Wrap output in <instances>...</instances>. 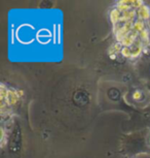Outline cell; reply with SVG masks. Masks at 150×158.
Listing matches in <instances>:
<instances>
[{"mask_svg":"<svg viewBox=\"0 0 150 158\" xmlns=\"http://www.w3.org/2000/svg\"><path fill=\"white\" fill-rule=\"evenodd\" d=\"M73 100L74 102L79 106H85V104L89 103L90 96L87 94V92H85L84 90H78L75 92L74 96H73Z\"/></svg>","mask_w":150,"mask_h":158,"instance_id":"cell-1","label":"cell"},{"mask_svg":"<svg viewBox=\"0 0 150 158\" xmlns=\"http://www.w3.org/2000/svg\"><path fill=\"white\" fill-rule=\"evenodd\" d=\"M21 142H22V136H21L20 129L17 128V130L16 129L13 131V138H11L10 145V151L14 152V153L19 152L20 147H21Z\"/></svg>","mask_w":150,"mask_h":158,"instance_id":"cell-2","label":"cell"},{"mask_svg":"<svg viewBox=\"0 0 150 158\" xmlns=\"http://www.w3.org/2000/svg\"><path fill=\"white\" fill-rule=\"evenodd\" d=\"M139 17L142 20H146L149 18V8L147 6H142L139 8Z\"/></svg>","mask_w":150,"mask_h":158,"instance_id":"cell-3","label":"cell"},{"mask_svg":"<svg viewBox=\"0 0 150 158\" xmlns=\"http://www.w3.org/2000/svg\"><path fill=\"white\" fill-rule=\"evenodd\" d=\"M134 28L136 31H140L142 32L143 30H145V28H144V23L142 22V21H137L136 23L134 24Z\"/></svg>","mask_w":150,"mask_h":158,"instance_id":"cell-4","label":"cell"},{"mask_svg":"<svg viewBox=\"0 0 150 158\" xmlns=\"http://www.w3.org/2000/svg\"><path fill=\"white\" fill-rule=\"evenodd\" d=\"M133 98L135 100H137V101H139L141 100L143 98V93H142V91H140V90H138V91H135L134 92V94H133Z\"/></svg>","mask_w":150,"mask_h":158,"instance_id":"cell-5","label":"cell"},{"mask_svg":"<svg viewBox=\"0 0 150 158\" xmlns=\"http://www.w3.org/2000/svg\"><path fill=\"white\" fill-rule=\"evenodd\" d=\"M121 53H122L123 56H125V57H131V56H132V51L129 49V48H126V47H125L121 50Z\"/></svg>","mask_w":150,"mask_h":158,"instance_id":"cell-6","label":"cell"},{"mask_svg":"<svg viewBox=\"0 0 150 158\" xmlns=\"http://www.w3.org/2000/svg\"><path fill=\"white\" fill-rule=\"evenodd\" d=\"M140 34H141V38H142V40H147V38H148V32H147V30L145 29V30H143L142 32H140Z\"/></svg>","mask_w":150,"mask_h":158,"instance_id":"cell-7","label":"cell"},{"mask_svg":"<svg viewBox=\"0 0 150 158\" xmlns=\"http://www.w3.org/2000/svg\"><path fill=\"white\" fill-rule=\"evenodd\" d=\"M148 143H149V145H150V135H149V136H148Z\"/></svg>","mask_w":150,"mask_h":158,"instance_id":"cell-8","label":"cell"}]
</instances>
